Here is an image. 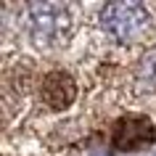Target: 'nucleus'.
Wrapping results in <instances>:
<instances>
[{"instance_id":"f257e3e1","label":"nucleus","mask_w":156,"mask_h":156,"mask_svg":"<svg viewBox=\"0 0 156 156\" xmlns=\"http://www.w3.org/2000/svg\"><path fill=\"white\" fill-rule=\"evenodd\" d=\"M27 32L40 48L61 45L72 32V13L64 3H32L27 13Z\"/></svg>"},{"instance_id":"7ed1b4c3","label":"nucleus","mask_w":156,"mask_h":156,"mask_svg":"<svg viewBox=\"0 0 156 156\" xmlns=\"http://www.w3.org/2000/svg\"><path fill=\"white\" fill-rule=\"evenodd\" d=\"M114 148L116 151H138V148H146L156 140V127L148 116L132 114V116H122L114 127Z\"/></svg>"},{"instance_id":"20e7f679","label":"nucleus","mask_w":156,"mask_h":156,"mask_svg":"<svg viewBox=\"0 0 156 156\" xmlns=\"http://www.w3.org/2000/svg\"><path fill=\"white\" fill-rule=\"evenodd\" d=\"M42 98L50 108L56 111H64L74 103L77 98V85H74V77L69 72H50L45 80H42Z\"/></svg>"},{"instance_id":"39448f33","label":"nucleus","mask_w":156,"mask_h":156,"mask_svg":"<svg viewBox=\"0 0 156 156\" xmlns=\"http://www.w3.org/2000/svg\"><path fill=\"white\" fill-rule=\"evenodd\" d=\"M138 85L140 90H156V48L148 50L138 66Z\"/></svg>"},{"instance_id":"f03ea898","label":"nucleus","mask_w":156,"mask_h":156,"mask_svg":"<svg viewBox=\"0 0 156 156\" xmlns=\"http://www.w3.org/2000/svg\"><path fill=\"white\" fill-rule=\"evenodd\" d=\"M101 27L119 42H135L151 29V13L135 0H111L101 8Z\"/></svg>"}]
</instances>
